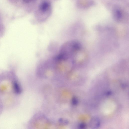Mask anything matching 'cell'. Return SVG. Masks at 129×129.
Instances as JSON below:
<instances>
[{
  "label": "cell",
  "mask_w": 129,
  "mask_h": 129,
  "mask_svg": "<svg viewBox=\"0 0 129 129\" xmlns=\"http://www.w3.org/2000/svg\"><path fill=\"white\" fill-rule=\"evenodd\" d=\"M49 4L47 2H45L42 4L41 8V10L43 11H45L49 8Z\"/></svg>",
  "instance_id": "4"
},
{
  "label": "cell",
  "mask_w": 129,
  "mask_h": 129,
  "mask_svg": "<svg viewBox=\"0 0 129 129\" xmlns=\"http://www.w3.org/2000/svg\"><path fill=\"white\" fill-rule=\"evenodd\" d=\"M115 16L117 20H120L122 17V14L121 11L119 9H117L115 11Z\"/></svg>",
  "instance_id": "3"
},
{
  "label": "cell",
  "mask_w": 129,
  "mask_h": 129,
  "mask_svg": "<svg viewBox=\"0 0 129 129\" xmlns=\"http://www.w3.org/2000/svg\"><path fill=\"white\" fill-rule=\"evenodd\" d=\"M85 126V125L84 123H82L80 124L79 126V127L81 128H84Z\"/></svg>",
  "instance_id": "6"
},
{
  "label": "cell",
  "mask_w": 129,
  "mask_h": 129,
  "mask_svg": "<svg viewBox=\"0 0 129 129\" xmlns=\"http://www.w3.org/2000/svg\"><path fill=\"white\" fill-rule=\"evenodd\" d=\"M90 125L93 128H97L99 127L100 122L99 119L96 118H93L91 121Z\"/></svg>",
  "instance_id": "2"
},
{
  "label": "cell",
  "mask_w": 129,
  "mask_h": 129,
  "mask_svg": "<svg viewBox=\"0 0 129 129\" xmlns=\"http://www.w3.org/2000/svg\"><path fill=\"white\" fill-rule=\"evenodd\" d=\"M13 88L14 92L17 94H20L22 91V89L19 83L16 81H14L13 83Z\"/></svg>",
  "instance_id": "1"
},
{
  "label": "cell",
  "mask_w": 129,
  "mask_h": 129,
  "mask_svg": "<svg viewBox=\"0 0 129 129\" xmlns=\"http://www.w3.org/2000/svg\"><path fill=\"white\" fill-rule=\"evenodd\" d=\"M72 104L74 105H76L78 103V100L76 98H73L72 99Z\"/></svg>",
  "instance_id": "5"
},
{
  "label": "cell",
  "mask_w": 129,
  "mask_h": 129,
  "mask_svg": "<svg viewBox=\"0 0 129 129\" xmlns=\"http://www.w3.org/2000/svg\"><path fill=\"white\" fill-rule=\"evenodd\" d=\"M111 91H108L106 93V95H109L111 94Z\"/></svg>",
  "instance_id": "7"
},
{
  "label": "cell",
  "mask_w": 129,
  "mask_h": 129,
  "mask_svg": "<svg viewBox=\"0 0 129 129\" xmlns=\"http://www.w3.org/2000/svg\"><path fill=\"white\" fill-rule=\"evenodd\" d=\"M24 2L28 3L31 0H23Z\"/></svg>",
  "instance_id": "8"
}]
</instances>
